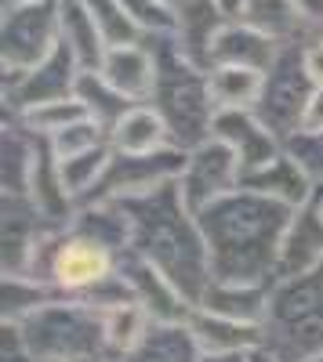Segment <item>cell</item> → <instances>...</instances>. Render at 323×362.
Masks as SVG:
<instances>
[{"label": "cell", "mask_w": 323, "mask_h": 362, "mask_svg": "<svg viewBox=\"0 0 323 362\" xmlns=\"http://www.w3.org/2000/svg\"><path fill=\"white\" fill-rule=\"evenodd\" d=\"M295 210L258 196L251 189H237L225 199L203 206L196 221L208 243L211 279L222 283H261L273 286L283 232Z\"/></svg>", "instance_id": "6da1fadb"}, {"label": "cell", "mask_w": 323, "mask_h": 362, "mask_svg": "<svg viewBox=\"0 0 323 362\" xmlns=\"http://www.w3.org/2000/svg\"><path fill=\"white\" fill-rule=\"evenodd\" d=\"M120 206L128 210L135 228L131 250L142 254L149 264H157L193 305H200L203 290L211 283V257H208L200 221L182 199L178 181L149 196L120 199Z\"/></svg>", "instance_id": "7a4b0ae2"}, {"label": "cell", "mask_w": 323, "mask_h": 362, "mask_svg": "<svg viewBox=\"0 0 323 362\" xmlns=\"http://www.w3.org/2000/svg\"><path fill=\"white\" fill-rule=\"evenodd\" d=\"M157 58H160V80L149 105L160 112V119L167 124L171 145L178 148H196L211 138L215 127V102H211V87H208V69L193 66L189 58L174 47L171 37L153 40Z\"/></svg>", "instance_id": "3957f363"}, {"label": "cell", "mask_w": 323, "mask_h": 362, "mask_svg": "<svg viewBox=\"0 0 323 362\" xmlns=\"http://www.w3.org/2000/svg\"><path fill=\"white\" fill-rule=\"evenodd\" d=\"M18 337L37 362H102L106 312L76 297H55L40 312L15 322Z\"/></svg>", "instance_id": "277c9868"}, {"label": "cell", "mask_w": 323, "mask_h": 362, "mask_svg": "<svg viewBox=\"0 0 323 362\" xmlns=\"http://www.w3.org/2000/svg\"><path fill=\"white\" fill-rule=\"evenodd\" d=\"M120 257L109 250L106 243L98 239L84 235L76 228H51L37 250L29 254V264L22 276H33L40 283H47L58 297H91L106 279L116 276V268H120Z\"/></svg>", "instance_id": "5b68a950"}, {"label": "cell", "mask_w": 323, "mask_h": 362, "mask_svg": "<svg viewBox=\"0 0 323 362\" xmlns=\"http://www.w3.org/2000/svg\"><path fill=\"white\" fill-rule=\"evenodd\" d=\"M261 329L266 351H273L280 362H302L323 351V264L269 286Z\"/></svg>", "instance_id": "8992f818"}, {"label": "cell", "mask_w": 323, "mask_h": 362, "mask_svg": "<svg viewBox=\"0 0 323 362\" xmlns=\"http://www.w3.org/2000/svg\"><path fill=\"white\" fill-rule=\"evenodd\" d=\"M312 90L316 87H312V80L305 76V66H302V44H283L280 58L266 73L254 112L280 141H287L290 134L302 131V116H305Z\"/></svg>", "instance_id": "52a82bcc"}, {"label": "cell", "mask_w": 323, "mask_h": 362, "mask_svg": "<svg viewBox=\"0 0 323 362\" xmlns=\"http://www.w3.org/2000/svg\"><path fill=\"white\" fill-rule=\"evenodd\" d=\"M58 44L62 40H58L55 0L4 8V18H0V66H4V76L37 69Z\"/></svg>", "instance_id": "ba28073f"}, {"label": "cell", "mask_w": 323, "mask_h": 362, "mask_svg": "<svg viewBox=\"0 0 323 362\" xmlns=\"http://www.w3.org/2000/svg\"><path fill=\"white\" fill-rule=\"evenodd\" d=\"M186 160L189 153L178 145L171 148H160V153H149V156H116L113 153V163L106 170V177L98 181L95 196L87 203H120V199H135V196H149L164 185H174L186 170Z\"/></svg>", "instance_id": "9c48e42d"}, {"label": "cell", "mask_w": 323, "mask_h": 362, "mask_svg": "<svg viewBox=\"0 0 323 362\" xmlns=\"http://www.w3.org/2000/svg\"><path fill=\"white\" fill-rule=\"evenodd\" d=\"M244 181V163L232 148L218 138H208L203 145L189 148L186 170L178 177L182 199L189 203L193 214H200L203 206H211L218 199H225L229 192H237Z\"/></svg>", "instance_id": "30bf717a"}, {"label": "cell", "mask_w": 323, "mask_h": 362, "mask_svg": "<svg viewBox=\"0 0 323 362\" xmlns=\"http://www.w3.org/2000/svg\"><path fill=\"white\" fill-rule=\"evenodd\" d=\"M80 62L66 44H58L37 69L4 76V112H22L29 105L40 102H58V98H73L76 80H80Z\"/></svg>", "instance_id": "8fae6325"}, {"label": "cell", "mask_w": 323, "mask_h": 362, "mask_svg": "<svg viewBox=\"0 0 323 362\" xmlns=\"http://www.w3.org/2000/svg\"><path fill=\"white\" fill-rule=\"evenodd\" d=\"M120 276L128 279L131 297H135L157 322H186L189 312L196 308L193 300H189L178 286H174L157 264H149V261H145L142 254H135V250H128V254L120 257Z\"/></svg>", "instance_id": "7c38bea8"}, {"label": "cell", "mask_w": 323, "mask_h": 362, "mask_svg": "<svg viewBox=\"0 0 323 362\" xmlns=\"http://www.w3.org/2000/svg\"><path fill=\"white\" fill-rule=\"evenodd\" d=\"M211 138L225 141L232 153L240 156L244 163V174L247 170H258L266 167L269 160H276L283 153V141L261 124L254 109H232V112H218L215 116V127H211Z\"/></svg>", "instance_id": "4fadbf2b"}, {"label": "cell", "mask_w": 323, "mask_h": 362, "mask_svg": "<svg viewBox=\"0 0 323 362\" xmlns=\"http://www.w3.org/2000/svg\"><path fill=\"white\" fill-rule=\"evenodd\" d=\"M98 73L120 90V95L135 105L149 102L153 90H157V80H160V58H157V47L153 40L145 44H124V47H109Z\"/></svg>", "instance_id": "5bb4252c"}, {"label": "cell", "mask_w": 323, "mask_h": 362, "mask_svg": "<svg viewBox=\"0 0 323 362\" xmlns=\"http://www.w3.org/2000/svg\"><path fill=\"white\" fill-rule=\"evenodd\" d=\"M323 264V210L319 203H305L295 210L283 243H280V261H276V279H295L305 272ZM273 279V283H276Z\"/></svg>", "instance_id": "9a60e30c"}, {"label": "cell", "mask_w": 323, "mask_h": 362, "mask_svg": "<svg viewBox=\"0 0 323 362\" xmlns=\"http://www.w3.org/2000/svg\"><path fill=\"white\" fill-rule=\"evenodd\" d=\"M174 47H178L193 66L211 69V47L218 33L225 29V15L218 8V0H178L174 4Z\"/></svg>", "instance_id": "2e32d148"}, {"label": "cell", "mask_w": 323, "mask_h": 362, "mask_svg": "<svg viewBox=\"0 0 323 362\" xmlns=\"http://www.w3.org/2000/svg\"><path fill=\"white\" fill-rule=\"evenodd\" d=\"M186 326L196 337L203 355H254L266 348V329L258 322L225 319V315H215L208 308H193Z\"/></svg>", "instance_id": "e0dca14e"}, {"label": "cell", "mask_w": 323, "mask_h": 362, "mask_svg": "<svg viewBox=\"0 0 323 362\" xmlns=\"http://www.w3.org/2000/svg\"><path fill=\"white\" fill-rule=\"evenodd\" d=\"M0 214H4V276H18L26 272L37 243L58 225H47L29 196H4Z\"/></svg>", "instance_id": "ac0fdd59"}, {"label": "cell", "mask_w": 323, "mask_h": 362, "mask_svg": "<svg viewBox=\"0 0 323 362\" xmlns=\"http://www.w3.org/2000/svg\"><path fill=\"white\" fill-rule=\"evenodd\" d=\"M280 51H283V44H276L273 37L258 33L254 25H247L240 18H229L211 47V66H244V69L269 73Z\"/></svg>", "instance_id": "d6986e66"}, {"label": "cell", "mask_w": 323, "mask_h": 362, "mask_svg": "<svg viewBox=\"0 0 323 362\" xmlns=\"http://www.w3.org/2000/svg\"><path fill=\"white\" fill-rule=\"evenodd\" d=\"M240 189L269 196V199H276V203H283L290 210H298V206L316 199V185L305 177V170L287 153H280L276 160H269L266 167H258V170H247L244 181H240Z\"/></svg>", "instance_id": "ffe728a7"}, {"label": "cell", "mask_w": 323, "mask_h": 362, "mask_svg": "<svg viewBox=\"0 0 323 362\" xmlns=\"http://www.w3.org/2000/svg\"><path fill=\"white\" fill-rule=\"evenodd\" d=\"M26 196H29V203L40 210V218L47 225L69 228V221L76 218V199L69 196L62 174H58V160H55L47 141L40 145V156H37V167H33V177H29Z\"/></svg>", "instance_id": "44dd1931"}, {"label": "cell", "mask_w": 323, "mask_h": 362, "mask_svg": "<svg viewBox=\"0 0 323 362\" xmlns=\"http://www.w3.org/2000/svg\"><path fill=\"white\" fill-rule=\"evenodd\" d=\"M55 11H58V40L73 51L80 69H98L109 44L102 40L87 0H55Z\"/></svg>", "instance_id": "7402d4cb"}, {"label": "cell", "mask_w": 323, "mask_h": 362, "mask_svg": "<svg viewBox=\"0 0 323 362\" xmlns=\"http://www.w3.org/2000/svg\"><path fill=\"white\" fill-rule=\"evenodd\" d=\"M109 145L116 156H149L160 148H171V134L160 112L149 102H142L116 119V127L109 131Z\"/></svg>", "instance_id": "603a6c76"}, {"label": "cell", "mask_w": 323, "mask_h": 362, "mask_svg": "<svg viewBox=\"0 0 323 362\" xmlns=\"http://www.w3.org/2000/svg\"><path fill=\"white\" fill-rule=\"evenodd\" d=\"M40 145L44 141L37 134H29L11 112H4V134H0V156H4L0 185H4V196H26L37 156H40Z\"/></svg>", "instance_id": "cb8c5ba5"}, {"label": "cell", "mask_w": 323, "mask_h": 362, "mask_svg": "<svg viewBox=\"0 0 323 362\" xmlns=\"http://www.w3.org/2000/svg\"><path fill=\"white\" fill-rule=\"evenodd\" d=\"M196 308H208V312L225 315V319H240V322H258L261 326L266 322V308H269V286L211 279Z\"/></svg>", "instance_id": "d4e9b609"}, {"label": "cell", "mask_w": 323, "mask_h": 362, "mask_svg": "<svg viewBox=\"0 0 323 362\" xmlns=\"http://www.w3.org/2000/svg\"><path fill=\"white\" fill-rule=\"evenodd\" d=\"M69 228L98 239V243H106L116 254H128L131 250V239H135L128 210L120 203H109V199H102V203H80L76 206V218L69 221Z\"/></svg>", "instance_id": "484cf974"}, {"label": "cell", "mask_w": 323, "mask_h": 362, "mask_svg": "<svg viewBox=\"0 0 323 362\" xmlns=\"http://www.w3.org/2000/svg\"><path fill=\"white\" fill-rule=\"evenodd\" d=\"M240 22L254 25L258 33L273 37L276 44H305L309 40L298 0H247V8L240 11Z\"/></svg>", "instance_id": "4316f807"}, {"label": "cell", "mask_w": 323, "mask_h": 362, "mask_svg": "<svg viewBox=\"0 0 323 362\" xmlns=\"http://www.w3.org/2000/svg\"><path fill=\"white\" fill-rule=\"evenodd\" d=\"M203 351L186 322H157L153 334L145 337L131 355L113 362H200Z\"/></svg>", "instance_id": "83f0119b"}, {"label": "cell", "mask_w": 323, "mask_h": 362, "mask_svg": "<svg viewBox=\"0 0 323 362\" xmlns=\"http://www.w3.org/2000/svg\"><path fill=\"white\" fill-rule=\"evenodd\" d=\"M261 83H266V73H258V69H244V66H211L208 69L211 102L218 112L254 109L261 98Z\"/></svg>", "instance_id": "f1b7e54d"}, {"label": "cell", "mask_w": 323, "mask_h": 362, "mask_svg": "<svg viewBox=\"0 0 323 362\" xmlns=\"http://www.w3.org/2000/svg\"><path fill=\"white\" fill-rule=\"evenodd\" d=\"M153 326H157V319L145 312L138 300H128L120 308H109L106 312V362L131 355L153 334Z\"/></svg>", "instance_id": "f546056e"}, {"label": "cell", "mask_w": 323, "mask_h": 362, "mask_svg": "<svg viewBox=\"0 0 323 362\" xmlns=\"http://www.w3.org/2000/svg\"><path fill=\"white\" fill-rule=\"evenodd\" d=\"M73 98L84 105V112L95 119V124H102L106 131L116 127V119H120L135 102H128L120 90H116L98 69H84L80 80H76V90H73Z\"/></svg>", "instance_id": "4dcf8cb0"}, {"label": "cell", "mask_w": 323, "mask_h": 362, "mask_svg": "<svg viewBox=\"0 0 323 362\" xmlns=\"http://www.w3.org/2000/svg\"><path fill=\"white\" fill-rule=\"evenodd\" d=\"M18 124L29 131V134H37L40 141H51L58 138L62 131H69L73 124H80V119L87 116L84 105L76 98H58V102H40V105H29L22 112H11Z\"/></svg>", "instance_id": "1f68e13d"}, {"label": "cell", "mask_w": 323, "mask_h": 362, "mask_svg": "<svg viewBox=\"0 0 323 362\" xmlns=\"http://www.w3.org/2000/svg\"><path fill=\"white\" fill-rule=\"evenodd\" d=\"M55 297L58 293L47 283L33 279V276H22V272L18 276H4V286H0V319L4 322H22L33 312H40Z\"/></svg>", "instance_id": "d6a6232c"}, {"label": "cell", "mask_w": 323, "mask_h": 362, "mask_svg": "<svg viewBox=\"0 0 323 362\" xmlns=\"http://www.w3.org/2000/svg\"><path fill=\"white\" fill-rule=\"evenodd\" d=\"M109 163H113V145L91 148V153L73 156V160H58V174H62V181H66L69 196L76 199V206L95 196V189H98V181L106 177Z\"/></svg>", "instance_id": "836d02e7"}, {"label": "cell", "mask_w": 323, "mask_h": 362, "mask_svg": "<svg viewBox=\"0 0 323 362\" xmlns=\"http://www.w3.org/2000/svg\"><path fill=\"white\" fill-rule=\"evenodd\" d=\"M95 22H98V33L109 47H124V44H145L149 37L138 29V22L128 15V8L120 0H87Z\"/></svg>", "instance_id": "e575fe53"}, {"label": "cell", "mask_w": 323, "mask_h": 362, "mask_svg": "<svg viewBox=\"0 0 323 362\" xmlns=\"http://www.w3.org/2000/svg\"><path fill=\"white\" fill-rule=\"evenodd\" d=\"M47 145H51L55 160H73V156L91 153V148H102V145H109V131H106L102 124H95L91 116H84L80 124H73L69 131H62L58 138H51Z\"/></svg>", "instance_id": "d590c367"}, {"label": "cell", "mask_w": 323, "mask_h": 362, "mask_svg": "<svg viewBox=\"0 0 323 362\" xmlns=\"http://www.w3.org/2000/svg\"><path fill=\"white\" fill-rule=\"evenodd\" d=\"M283 153L295 160L305 177L316 185V192L323 189V134H309V131H298L283 141Z\"/></svg>", "instance_id": "8d00e7d4"}, {"label": "cell", "mask_w": 323, "mask_h": 362, "mask_svg": "<svg viewBox=\"0 0 323 362\" xmlns=\"http://www.w3.org/2000/svg\"><path fill=\"white\" fill-rule=\"evenodd\" d=\"M128 8V15L138 22V29L149 40H164V37H174V8L167 4H157V0H120Z\"/></svg>", "instance_id": "74e56055"}, {"label": "cell", "mask_w": 323, "mask_h": 362, "mask_svg": "<svg viewBox=\"0 0 323 362\" xmlns=\"http://www.w3.org/2000/svg\"><path fill=\"white\" fill-rule=\"evenodd\" d=\"M302 66L312 87H323V37H309L302 44Z\"/></svg>", "instance_id": "f35d334b"}, {"label": "cell", "mask_w": 323, "mask_h": 362, "mask_svg": "<svg viewBox=\"0 0 323 362\" xmlns=\"http://www.w3.org/2000/svg\"><path fill=\"white\" fill-rule=\"evenodd\" d=\"M302 131L323 134V87L312 90V98H309V105H305V116H302Z\"/></svg>", "instance_id": "ab89813d"}, {"label": "cell", "mask_w": 323, "mask_h": 362, "mask_svg": "<svg viewBox=\"0 0 323 362\" xmlns=\"http://www.w3.org/2000/svg\"><path fill=\"white\" fill-rule=\"evenodd\" d=\"M218 8L225 18H240V11L247 8V0H218Z\"/></svg>", "instance_id": "60d3db41"}, {"label": "cell", "mask_w": 323, "mask_h": 362, "mask_svg": "<svg viewBox=\"0 0 323 362\" xmlns=\"http://www.w3.org/2000/svg\"><path fill=\"white\" fill-rule=\"evenodd\" d=\"M200 362H251V355H203Z\"/></svg>", "instance_id": "b9f144b4"}, {"label": "cell", "mask_w": 323, "mask_h": 362, "mask_svg": "<svg viewBox=\"0 0 323 362\" xmlns=\"http://www.w3.org/2000/svg\"><path fill=\"white\" fill-rule=\"evenodd\" d=\"M251 362H280V358H276L273 351H266V348H261V351H254V355H251Z\"/></svg>", "instance_id": "7bdbcfd3"}, {"label": "cell", "mask_w": 323, "mask_h": 362, "mask_svg": "<svg viewBox=\"0 0 323 362\" xmlns=\"http://www.w3.org/2000/svg\"><path fill=\"white\" fill-rule=\"evenodd\" d=\"M26 4H40V0H4V8H26Z\"/></svg>", "instance_id": "ee69618b"}, {"label": "cell", "mask_w": 323, "mask_h": 362, "mask_svg": "<svg viewBox=\"0 0 323 362\" xmlns=\"http://www.w3.org/2000/svg\"><path fill=\"white\" fill-rule=\"evenodd\" d=\"M302 362H323V351H319V355H309V358H302Z\"/></svg>", "instance_id": "f6af8a7d"}, {"label": "cell", "mask_w": 323, "mask_h": 362, "mask_svg": "<svg viewBox=\"0 0 323 362\" xmlns=\"http://www.w3.org/2000/svg\"><path fill=\"white\" fill-rule=\"evenodd\" d=\"M157 4H167V8H174V4H178V0H157Z\"/></svg>", "instance_id": "bcb514c9"}, {"label": "cell", "mask_w": 323, "mask_h": 362, "mask_svg": "<svg viewBox=\"0 0 323 362\" xmlns=\"http://www.w3.org/2000/svg\"><path fill=\"white\" fill-rule=\"evenodd\" d=\"M316 203H319V210H323V189H319V192H316Z\"/></svg>", "instance_id": "7dc6e473"}, {"label": "cell", "mask_w": 323, "mask_h": 362, "mask_svg": "<svg viewBox=\"0 0 323 362\" xmlns=\"http://www.w3.org/2000/svg\"><path fill=\"white\" fill-rule=\"evenodd\" d=\"M102 362H106V358H102Z\"/></svg>", "instance_id": "c3c4849f"}]
</instances>
